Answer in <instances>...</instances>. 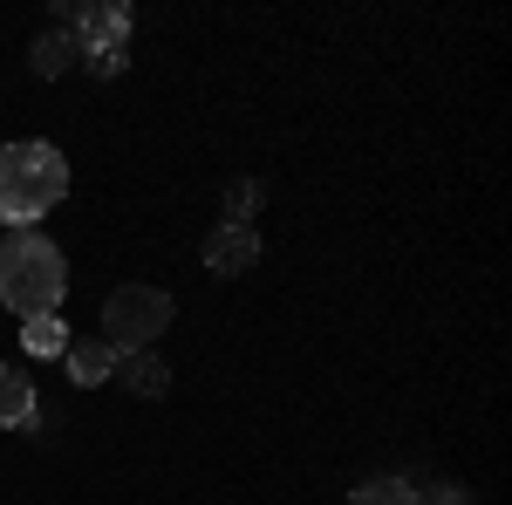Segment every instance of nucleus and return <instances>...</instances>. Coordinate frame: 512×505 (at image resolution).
Returning <instances> with one entry per match:
<instances>
[{"label": "nucleus", "instance_id": "obj_1", "mask_svg": "<svg viewBox=\"0 0 512 505\" xmlns=\"http://www.w3.org/2000/svg\"><path fill=\"white\" fill-rule=\"evenodd\" d=\"M69 198V164L55 144H0V226L35 233L41 212Z\"/></svg>", "mask_w": 512, "mask_h": 505}, {"label": "nucleus", "instance_id": "obj_2", "mask_svg": "<svg viewBox=\"0 0 512 505\" xmlns=\"http://www.w3.org/2000/svg\"><path fill=\"white\" fill-rule=\"evenodd\" d=\"M69 294V260H62V246L41 233H14L0 246V301L21 314V321H35V314H55V301Z\"/></svg>", "mask_w": 512, "mask_h": 505}, {"label": "nucleus", "instance_id": "obj_3", "mask_svg": "<svg viewBox=\"0 0 512 505\" xmlns=\"http://www.w3.org/2000/svg\"><path fill=\"white\" fill-rule=\"evenodd\" d=\"M164 328H171V294H164V287H117V294L103 301V342L117 355L151 349Z\"/></svg>", "mask_w": 512, "mask_h": 505}, {"label": "nucleus", "instance_id": "obj_4", "mask_svg": "<svg viewBox=\"0 0 512 505\" xmlns=\"http://www.w3.org/2000/svg\"><path fill=\"white\" fill-rule=\"evenodd\" d=\"M41 403H35V376L21 362H0V430H35Z\"/></svg>", "mask_w": 512, "mask_h": 505}, {"label": "nucleus", "instance_id": "obj_5", "mask_svg": "<svg viewBox=\"0 0 512 505\" xmlns=\"http://www.w3.org/2000/svg\"><path fill=\"white\" fill-rule=\"evenodd\" d=\"M253 260H260V233L253 226H219L205 239V267L212 273H253Z\"/></svg>", "mask_w": 512, "mask_h": 505}, {"label": "nucleus", "instance_id": "obj_6", "mask_svg": "<svg viewBox=\"0 0 512 505\" xmlns=\"http://www.w3.org/2000/svg\"><path fill=\"white\" fill-rule=\"evenodd\" d=\"M62 362H69L76 383H110V376H117V349H110L103 335H69Z\"/></svg>", "mask_w": 512, "mask_h": 505}, {"label": "nucleus", "instance_id": "obj_7", "mask_svg": "<svg viewBox=\"0 0 512 505\" xmlns=\"http://www.w3.org/2000/svg\"><path fill=\"white\" fill-rule=\"evenodd\" d=\"M28 62H35L41 82H55V76H69V69L82 62V48H76V35H69V28H48V35H35Z\"/></svg>", "mask_w": 512, "mask_h": 505}, {"label": "nucleus", "instance_id": "obj_8", "mask_svg": "<svg viewBox=\"0 0 512 505\" xmlns=\"http://www.w3.org/2000/svg\"><path fill=\"white\" fill-rule=\"evenodd\" d=\"M117 383L130 389V396H164V389H171V369H164V355L137 349V355H117Z\"/></svg>", "mask_w": 512, "mask_h": 505}, {"label": "nucleus", "instance_id": "obj_9", "mask_svg": "<svg viewBox=\"0 0 512 505\" xmlns=\"http://www.w3.org/2000/svg\"><path fill=\"white\" fill-rule=\"evenodd\" d=\"M21 349L28 355H62L69 349V321H62V314H35V321L21 328Z\"/></svg>", "mask_w": 512, "mask_h": 505}, {"label": "nucleus", "instance_id": "obj_10", "mask_svg": "<svg viewBox=\"0 0 512 505\" xmlns=\"http://www.w3.org/2000/svg\"><path fill=\"white\" fill-rule=\"evenodd\" d=\"M349 505H417V485L410 478H362L349 492Z\"/></svg>", "mask_w": 512, "mask_h": 505}, {"label": "nucleus", "instance_id": "obj_11", "mask_svg": "<svg viewBox=\"0 0 512 505\" xmlns=\"http://www.w3.org/2000/svg\"><path fill=\"white\" fill-rule=\"evenodd\" d=\"M267 205V185L260 178H239V185H226V226H253V212Z\"/></svg>", "mask_w": 512, "mask_h": 505}, {"label": "nucleus", "instance_id": "obj_12", "mask_svg": "<svg viewBox=\"0 0 512 505\" xmlns=\"http://www.w3.org/2000/svg\"><path fill=\"white\" fill-rule=\"evenodd\" d=\"M123 62H130V48H89V55H82L89 76H123Z\"/></svg>", "mask_w": 512, "mask_h": 505}, {"label": "nucleus", "instance_id": "obj_13", "mask_svg": "<svg viewBox=\"0 0 512 505\" xmlns=\"http://www.w3.org/2000/svg\"><path fill=\"white\" fill-rule=\"evenodd\" d=\"M417 505H472V492L444 478V485H431V492H417Z\"/></svg>", "mask_w": 512, "mask_h": 505}]
</instances>
